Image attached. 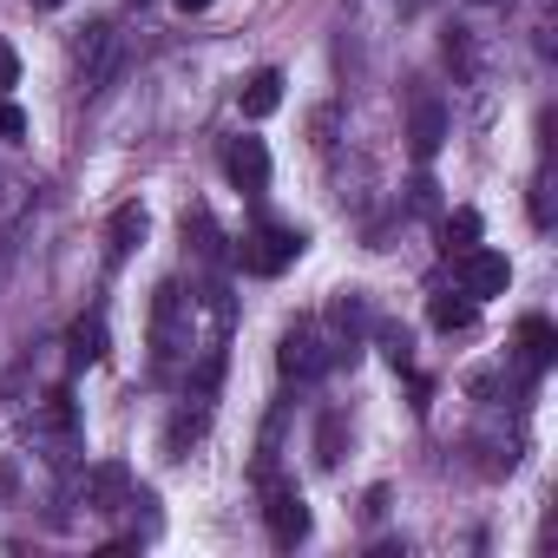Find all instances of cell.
<instances>
[{
    "instance_id": "1",
    "label": "cell",
    "mask_w": 558,
    "mask_h": 558,
    "mask_svg": "<svg viewBox=\"0 0 558 558\" xmlns=\"http://www.w3.org/2000/svg\"><path fill=\"white\" fill-rule=\"evenodd\" d=\"M151 349H158V368H191L197 355L217 349V342L197 336V296L184 283L158 290V303H151Z\"/></svg>"
},
{
    "instance_id": "2",
    "label": "cell",
    "mask_w": 558,
    "mask_h": 558,
    "mask_svg": "<svg viewBox=\"0 0 558 558\" xmlns=\"http://www.w3.org/2000/svg\"><path fill=\"white\" fill-rule=\"evenodd\" d=\"M342 355H336V342H329V329L323 323H290L283 329V342H276V368H283L290 381H323L329 368H336Z\"/></svg>"
},
{
    "instance_id": "3",
    "label": "cell",
    "mask_w": 558,
    "mask_h": 558,
    "mask_svg": "<svg viewBox=\"0 0 558 558\" xmlns=\"http://www.w3.org/2000/svg\"><path fill=\"white\" fill-rule=\"evenodd\" d=\"M303 230H290V223H256V230H243V243H236V263L250 269V276H283L296 256H303Z\"/></svg>"
},
{
    "instance_id": "4",
    "label": "cell",
    "mask_w": 558,
    "mask_h": 558,
    "mask_svg": "<svg viewBox=\"0 0 558 558\" xmlns=\"http://www.w3.org/2000/svg\"><path fill=\"white\" fill-rule=\"evenodd\" d=\"M263 525H269V538L283 545V551L310 538V499L296 493V480H276V473H263Z\"/></svg>"
},
{
    "instance_id": "5",
    "label": "cell",
    "mask_w": 558,
    "mask_h": 558,
    "mask_svg": "<svg viewBox=\"0 0 558 558\" xmlns=\"http://www.w3.org/2000/svg\"><path fill=\"white\" fill-rule=\"evenodd\" d=\"M453 290L460 296H473V303H493V296H506L512 290V263L499 256V250H460L453 256Z\"/></svg>"
},
{
    "instance_id": "6",
    "label": "cell",
    "mask_w": 558,
    "mask_h": 558,
    "mask_svg": "<svg viewBox=\"0 0 558 558\" xmlns=\"http://www.w3.org/2000/svg\"><path fill=\"white\" fill-rule=\"evenodd\" d=\"M73 66H80V86H86V93H106V80L119 73V34H112V21L80 27V40H73Z\"/></svg>"
},
{
    "instance_id": "7",
    "label": "cell",
    "mask_w": 558,
    "mask_h": 558,
    "mask_svg": "<svg viewBox=\"0 0 558 558\" xmlns=\"http://www.w3.org/2000/svg\"><path fill=\"white\" fill-rule=\"evenodd\" d=\"M80 506H86V512H119V506H132V473H125L119 460L86 466V480H80Z\"/></svg>"
},
{
    "instance_id": "8",
    "label": "cell",
    "mask_w": 558,
    "mask_h": 558,
    "mask_svg": "<svg viewBox=\"0 0 558 558\" xmlns=\"http://www.w3.org/2000/svg\"><path fill=\"white\" fill-rule=\"evenodd\" d=\"M329 329H336V336H329V342H336V355H355V349H362V336L375 329L368 296H362V290H342V296H336V310H329Z\"/></svg>"
},
{
    "instance_id": "9",
    "label": "cell",
    "mask_w": 558,
    "mask_h": 558,
    "mask_svg": "<svg viewBox=\"0 0 558 558\" xmlns=\"http://www.w3.org/2000/svg\"><path fill=\"white\" fill-rule=\"evenodd\" d=\"M223 171H230V184L236 191H269V151H263V138H230L223 145Z\"/></svg>"
},
{
    "instance_id": "10",
    "label": "cell",
    "mask_w": 558,
    "mask_h": 558,
    "mask_svg": "<svg viewBox=\"0 0 558 558\" xmlns=\"http://www.w3.org/2000/svg\"><path fill=\"white\" fill-rule=\"evenodd\" d=\"M440 145H447V106L421 93V99H414V112H408V151H414V158L427 165V158H434Z\"/></svg>"
},
{
    "instance_id": "11",
    "label": "cell",
    "mask_w": 558,
    "mask_h": 558,
    "mask_svg": "<svg viewBox=\"0 0 558 558\" xmlns=\"http://www.w3.org/2000/svg\"><path fill=\"white\" fill-rule=\"evenodd\" d=\"M276 106H283V73H276V66H263V73H250L236 86V112L243 119H269Z\"/></svg>"
},
{
    "instance_id": "12",
    "label": "cell",
    "mask_w": 558,
    "mask_h": 558,
    "mask_svg": "<svg viewBox=\"0 0 558 558\" xmlns=\"http://www.w3.org/2000/svg\"><path fill=\"white\" fill-rule=\"evenodd\" d=\"M145 223H151V217H145V204H119V210H112V223H106V256H112V263H125V256L145 243Z\"/></svg>"
},
{
    "instance_id": "13",
    "label": "cell",
    "mask_w": 558,
    "mask_h": 558,
    "mask_svg": "<svg viewBox=\"0 0 558 558\" xmlns=\"http://www.w3.org/2000/svg\"><path fill=\"white\" fill-rule=\"evenodd\" d=\"M551 355H558L551 323H545V316H525V323H519V362H525L532 375H545V368H551Z\"/></svg>"
},
{
    "instance_id": "14",
    "label": "cell",
    "mask_w": 558,
    "mask_h": 558,
    "mask_svg": "<svg viewBox=\"0 0 558 558\" xmlns=\"http://www.w3.org/2000/svg\"><path fill=\"white\" fill-rule=\"evenodd\" d=\"M427 316H434V329H440V336H460V329H473V323H480V303H473V296H460V290H447V296H434V303H427Z\"/></svg>"
},
{
    "instance_id": "15",
    "label": "cell",
    "mask_w": 558,
    "mask_h": 558,
    "mask_svg": "<svg viewBox=\"0 0 558 558\" xmlns=\"http://www.w3.org/2000/svg\"><path fill=\"white\" fill-rule=\"evenodd\" d=\"M66 349H73V362H80V368L106 362V316H80V323H73V336H66Z\"/></svg>"
},
{
    "instance_id": "16",
    "label": "cell",
    "mask_w": 558,
    "mask_h": 558,
    "mask_svg": "<svg viewBox=\"0 0 558 558\" xmlns=\"http://www.w3.org/2000/svg\"><path fill=\"white\" fill-rule=\"evenodd\" d=\"M204 427H210V414H204V408H178V414H171V427H165V453H171V460H184V447H191V440H204Z\"/></svg>"
},
{
    "instance_id": "17",
    "label": "cell",
    "mask_w": 558,
    "mask_h": 558,
    "mask_svg": "<svg viewBox=\"0 0 558 558\" xmlns=\"http://www.w3.org/2000/svg\"><path fill=\"white\" fill-rule=\"evenodd\" d=\"M480 243V210H453L447 217V250L460 256V250H473Z\"/></svg>"
},
{
    "instance_id": "18",
    "label": "cell",
    "mask_w": 558,
    "mask_h": 558,
    "mask_svg": "<svg viewBox=\"0 0 558 558\" xmlns=\"http://www.w3.org/2000/svg\"><path fill=\"white\" fill-rule=\"evenodd\" d=\"M316 460H323V466H336V460H342V421H336V414L316 427Z\"/></svg>"
},
{
    "instance_id": "19",
    "label": "cell",
    "mask_w": 558,
    "mask_h": 558,
    "mask_svg": "<svg viewBox=\"0 0 558 558\" xmlns=\"http://www.w3.org/2000/svg\"><path fill=\"white\" fill-rule=\"evenodd\" d=\"M532 223H538V230H551V171H538V178H532Z\"/></svg>"
},
{
    "instance_id": "20",
    "label": "cell",
    "mask_w": 558,
    "mask_h": 558,
    "mask_svg": "<svg viewBox=\"0 0 558 558\" xmlns=\"http://www.w3.org/2000/svg\"><path fill=\"white\" fill-rule=\"evenodd\" d=\"M0 138H27V112H21L8 93H0Z\"/></svg>"
},
{
    "instance_id": "21",
    "label": "cell",
    "mask_w": 558,
    "mask_h": 558,
    "mask_svg": "<svg viewBox=\"0 0 558 558\" xmlns=\"http://www.w3.org/2000/svg\"><path fill=\"white\" fill-rule=\"evenodd\" d=\"M381 349H388V362H395V368H408V362H414V349H408V329H381Z\"/></svg>"
},
{
    "instance_id": "22",
    "label": "cell",
    "mask_w": 558,
    "mask_h": 558,
    "mask_svg": "<svg viewBox=\"0 0 558 558\" xmlns=\"http://www.w3.org/2000/svg\"><path fill=\"white\" fill-rule=\"evenodd\" d=\"M14 86H21V53L0 40V93H14Z\"/></svg>"
},
{
    "instance_id": "23",
    "label": "cell",
    "mask_w": 558,
    "mask_h": 558,
    "mask_svg": "<svg viewBox=\"0 0 558 558\" xmlns=\"http://www.w3.org/2000/svg\"><path fill=\"white\" fill-rule=\"evenodd\" d=\"M178 8H184V14H204V8H210V0H178Z\"/></svg>"
},
{
    "instance_id": "24",
    "label": "cell",
    "mask_w": 558,
    "mask_h": 558,
    "mask_svg": "<svg viewBox=\"0 0 558 558\" xmlns=\"http://www.w3.org/2000/svg\"><path fill=\"white\" fill-rule=\"evenodd\" d=\"M34 8H66V0H34Z\"/></svg>"
}]
</instances>
